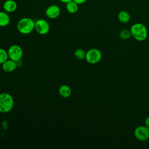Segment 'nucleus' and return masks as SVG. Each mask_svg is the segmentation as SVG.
Wrapping results in <instances>:
<instances>
[{
  "label": "nucleus",
  "mask_w": 149,
  "mask_h": 149,
  "mask_svg": "<svg viewBox=\"0 0 149 149\" xmlns=\"http://www.w3.org/2000/svg\"><path fill=\"white\" fill-rule=\"evenodd\" d=\"M35 28V22L30 17H23L19 20L17 29L19 33L23 34L31 33Z\"/></svg>",
  "instance_id": "obj_1"
},
{
  "label": "nucleus",
  "mask_w": 149,
  "mask_h": 149,
  "mask_svg": "<svg viewBox=\"0 0 149 149\" xmlns=\"http://www.w3.org/2000/svg\"><path fill=\"white\" fill-rule=\"evenodd\" d=\"M14 106L13 97L9 93L0 94V113H6L10 112Z\"/></svg>",
  "instance_id": "obj_2"
},
{
  "label": "nucleus",
  "mask_w": 149,
  "mask_h": 149,
  "mask_svg": "<svg viewBox=\"0 0 149 149\" xmlns=\"http://www.w3.org/2000/svg\"><path fill=\"white\" fill-rule=\"evenodd\" d=\"M132 36L137 41H144L147 37V30L144 24L137 23L133 24L130 28Z\"/></svg>",
  "instance_id": "obj_3"
},
{
  "label": "nucleus",
  "mask_w": 149,
  "mask_h": 149,
  "mask_svg": "<svg viewBox=\"0 0 149 149\" xmlns=\"http://www.w3.org/2000/svg\"><path fill=\"white\" fill-rule=\"evenodd\" d=\"M102 58L101 51L97 48H91L86 52L85 59L91 64H95L100 62Z\"/></svg>",
  "instance_id": "obj_4"
},
{
  "label": "nucleus",
  "mask_w": 149,
  "mask_h": 149,
  "mask_svg": "<svg viewBox=\"0 0 149 149\" xmlns=\"http://www.w3.org/2000/svg\"><path fill=\"white\" fill-rule=\"evenodd\" d=\"M8 53L9 58L16 62L22 59L23 54V49L21 47L16 44L11 45L8 50Z\"/></svg>",
  "instance_id": "obj_5"
},
{
  "label": "nucleus",
  "mask_w": 149,
  "mask_h": 149,
  "mask_svg": "<svg viewBox=\"0 0 149 149\" xmlns=\"http://www.w3.org/2000/svg\"><path fill=\"white\" fill-rule=\"evenodd\" d=\"M34 29L39 34L44 35L49 32L50 26L46 20L40 19L35 22Z\"/></svg>",
  "instance_id": "obj_6"
},
{
  "label": "nucleus",
  "mask_w": 149,
  "mask_h": 149,
  "mask_svg": "<svg viewBox=\"0 0 149 149\" xmlns=\"http://www.w3.org/2000/svg\"><path fill=\"white\" fill-rule=\"evenodd\" d=\"M134 134L139 140L146 141L149 139V128L146 126H139L135 129Z\"/></svg>",
  "instance_id": "obj_7"
},
{
  "label": "nucleus",
  "mask_w": 149,
  "mask_h": 149,
  "mask_svg": "<svg viewBox=\"0 0 149 149\" xmlns=\"http://www.w3.org/2000/svg\"><path fill=\"white\" fill-rule=\"evenodd\" d=\"M60 13L61 9L59 6L56 5H49L45 10L46 16L51 19L57 18L60 15Z\"/></svg>",
  "instance_id": "obj_8"
},
{
  "label": "nucleus",
  "mask_w": 149,
  "mask_h": 149,
  "mask_svg": "<svg viewBox=\"0 0 149 149\" xmlns=\"http://www.w3.org/2000/svg\"><path fill=\"white\" fill-rule=\"evenodd\" d=\"M2 65L3 70L6 72H12L14 71L17 66V62L10 59L6 60Z\"/></svg>",
  "instance_id": "obj_9"
},
{
  "label": "nucleus",
  "mask_w": 149,
  "mask_h": 149,
  "mask_svg": "<svg viewBox=\"0 0 149 149\" xmlns=\"http://www.w3.org/2000/svg\"><path fill=\"white\" fill-rule=\"evenodd\" d=\"M3 7L4 10L7 13H12L16 10L17 4L14 0H6L4 2Z\"/></svg>",
  "instance_id": "obj_10"
},
{
  "label": "nucleus",
  "mask_w": 149,
  "mask_h": 149,
  "mask_svg": "<svg viewBox=\"0 0 149 149\" xmlns=\"http://www.w3.org/2000/svg\"><path fill=\"white\" fill-rule=\"evenodd\" d=\"M58 91L60 95L63 98H68L72 93L70 87L66 84L61 85L58 89Z\"/></svg>",
  "instance_id": "obj_11"
},
{
  "label": "nucleus",
  "mask_w": 149,
  "mask_h": 149,
  "mask_svg": "<svg viewBox=\"0 0 149 149\" xmlns=\"http://www.w3.org/2000/svg\"><path fill=\"white\" fill-rule=\"evenodd\" d=\"M10 21V16L6 12L0 11V27L8 26Z\"/></svg>",
  "instance_id": "obj_12"
},
{
  "label": "nucleus",
  "mask_w": 149,
  "mask_h": 149,
  "mask_svg": "<svg viewBox=\"0 0 149 149\" xmlns=\"http://www.w3.org/2000/svg\"><path fill=\"white\" fill-rule=\"evenodd\" d=\"M118 20L123 23H126L129 22L130 19V15L129 13L126 10H121L118 15Z\"/></svg>",
  "instance_id": "obj_13"
},
{
  "label": "nucleus",
  "mask_w": 149,
  "mask_h": 149,
  "mask_svg": "<svg viewBox=\"0 0 149 149\" xmlns=\"http://www.w3.org/2000/svg\"><path fill=\"white\" fill-rule=\"evenodd\" d=\"M66 8L69 13L73 14L77 12L79 9V5L72 0L66 3Z\"/></svg>",
  "instance_id": "obj_14"
},
{
  "label": "nucleus",
  "mask_w": 149,
  "mask_h": 149,
  "mask_svg": "<svg viewBox=\"0 0 149 149\" xmlns=\"http://www.w3.org/2000/svg\"><path fill=\"white\" fill-rule=\"evenodd\" d=\"M86 52L81 48L77 49L74 51V56L79 60H83L86 58Z\"/></svg>",
  "instance_id": "obj_15"
},
{
  "label": "nucleus",
  "mask_w": 149,
  "mask_h": 149,
  "mask_svg": "<svg viewBox=\"0 0 149 149\" xmlns=\"http://www.w3.org/2000/svg\"><path fill=\"white\" fill-rule=\"evenodd\" d=\"M9 58L8 51L3 48H0V64H2Z\"/></svg>",
  "instance_id": "obj_16"
},
{
  "label": "nucleus",
  "mask_w": 149,
  "mask_h": 149,
  "mask_svg": "<svg viewBox=\"0 0 149 149\" xmlns=\"http://www.w3.org/2000/svg\"><path fill=\"white\" fill-rule=\"evenodd\" d=\"M131 36H132L130 30L124 29V30H122L119 33V37L122 40H127Z\"/></svg>",
  "instance_id": "obj_17"
},
{
  "label": "nucleus",
  "mask_w": 149,
  "mask_h": 149,
  "mask_svg": "<svg viewBox=\"0 0 149 149\" xmlns=\"http://www.w3.org/2000/svg\"><path fill=\"white\" fill-rule=\"evenodd\" d=\"M73 1L78 5H81L87 1V0H73Z\"/></svg>",
  "instance_id": "obj_18"
},
{
  "label": "nucleus",
  "mask_w": 149,
  "mask_h": 149,
  "mask_svg": "<svg viewBox=\"0 0 149 149\" xmlns=\"http://www.w3.org/2000/svg\"><path fill=\"white\" fill-rule=\"evenodd\" d=\"M144 123H145V126H147L148 128H149V116L146 118Z\"/></svg>",
  "instance_id": "obj_19"
},
{
  "label": "nucleus",
  "mask_w": 149,
  "mask_h": 149,
  "mask_svg": "<svg viewBox=\"0 0 149 149\" xmlns=\"http://www.w3.org/2000/svg\"><path fill=\"white\" fill-rule=\"evenodd\" d=\"M60 2H62V3H67L68 2L72 1V0H59Z\"/></svg>",
  "instance_id": "obj_20"
},
{
  "label": "nucleus",
  "mask_w": 149,
  "mask_h": 149,
  "mask_svg": "<svg viewBox=\"0 0 149 149\" xmlns=\"http://www.w3.org/2000/svg\"><path fill=\"white\" fill-rule=\"evenodd\" d=\"M0 1H1V0H0Z\"/></svg>",
  "instance_id": "obj_21"
}]
</instances>
